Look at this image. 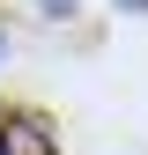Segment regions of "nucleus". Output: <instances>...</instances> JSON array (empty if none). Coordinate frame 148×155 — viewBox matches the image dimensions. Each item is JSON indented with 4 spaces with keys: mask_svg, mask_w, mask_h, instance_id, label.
<instances>
[{
    "mask_svg": "<svg viewBox=\"0 0 148 155\" xmlns=\"http://www.w3.org/2000/svg\"><path fill=\"white\" fill-rule=\"evenodd\" d=\"M0 155H59V148H52V126L45 118L8 111V118H0Z\"/></svg>",
    "mask_w": 148,
    "mask_h": 155,
    "instance_id": "f257e3e1",
    "label": "nucleus"
},
{
    "mask_svg": "<svg viewBox=\"0 0 148 155\" xmlns=\"http://www.w3.org/2000/svg\"><path fill=\"white\" fill-rule=\"evenodd\" d=\"M119 8H126V15H148V0H119Z\"/></svg>",
    "mask_w": 148,
    "mask_h": 155,
    "instance_id": "7ed1b4c3",
    "label": "nucleus"
},
{
    "mask_svg": "<svg viewBox=\"0 0 148 155\" xmlns=\"http://www.w3.org/2000/svg\"><path fill=\"white\" fill-rule=\"evenodd\" d=\"M0 59H8V37H0Z\"/></svg>",
    "mask_w": 148,
    "mask_h": 155,
    "instance_id": "20e7f679",
    "label": "nucleus"
},
{
    "mask_svg": "<svg viewBox=\"0 0 148 155\" xmlns=\"http://www.w3.org/2000/svg\"><path fill=\"white\" fill-rule=\"evenodd\" d=\"M37 15H52V22H59V15H74V0H37Z\"/></svg>",
    "mask_w": 148,
    "mask_h": 155,
    "instance_id": "f03ea898",
    "label": "nucleus"
}]
</instances>
